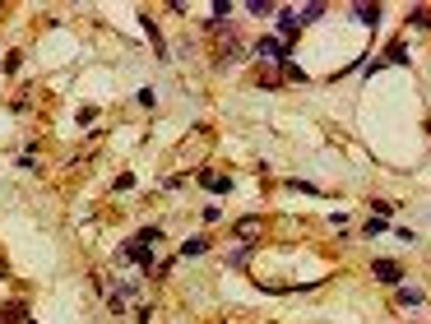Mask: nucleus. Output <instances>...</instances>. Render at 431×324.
<instances>
[{"label":"nucleus","instance_id":"3","mask_svg":"<svg viewBox=\"0 0 431 324\" xmlns=\"http://www.w3.org/2000/svg\"><path fill=\"white\" fill-rule=\"evenodd\" d=\"M371 273H375V283H385V287H404V264H394V260H375Z\"/></svg>","mask_w":431,"mask_h":324},{"label":"nucleus","instance_id":"17","mask_svg":"<svg viewBox=\"0 0 431 324\" xmlns=\"http://www.w3.org/2000/svg\"><path fill=\"white\" fill-rule=\"evenodd\" d=\"M288 190H297V195H320V186H311V181H288Z\"/></svg>","mask_w":431,"mask_h":324},{"label":"nucleus","instance_id":"12","mask_svg":"<svg viewBox=\"0 0 431 324\" xmlns=\"http://www.w3.org/2000/svg\"><path fill=\"white\" fill-rule=\"evenodd\" d=\"M135 241H139V246H158V241H162V227H158V223H149L144 232H135Z\"/></svg>","mask_w":431,"mask_h":324},{"label":"nucleus","instance_id":"23","mask_svg":"<svg viewBox=\"0 0 431 324\" xmlns=\"http://www.w3.org/2000/svg\"><path fill=\"white\" fill-rule=\"evenodd\" d=\"M28 324H33V320H28Z\"/></svg>","mask_w":431,"mask_h":324},{"label":"nucleus","instance_id":"15","mask_svg":"<svg viewBox=\"0 0 431 324\" xmlns=\"http://www.w3.org/2000/svg\"><path fill=\"white\" fill-rule=\"evenodd\" d=\"M232 10H241V5H232V0H214V23H218V19H227Z\"/></svg>","mask_w":431,"mask_h":324},{"label":"nucleus","instance_id":"19","mask_svg":"<svg viewBox=\"0 0 431 324\" xmlns=\"http://www.w3.org/2000/svg\"><path fill=\"white\" fill-rule=\"evenodd\" d=\"M204 250H209V241H186V246H181V255H204Z\"/></svg>","mask_w":431,"mask_h":324},{"label":"nucleus","instance_id":"16","mask_svg":"<svg viewBox=\"0 0 431 324\" xmlns=\"http://www.w3.org/2000/svg\"><path fill=\"white\" fill-rule=\"evenodd\" d=\"M380 232H390V227H385V218H367V227H362V236H380Z\"/></svg>","mask_w":431,"mask_h":324},{"label":"nucleus","instance_id":"2","mask_svg":"<svg viewBox=\"0 0 431 324\" xmlns=\"http://www.w3.org/2000/svg\"><path fill=\"white\" fill-rule=\"evenodd\" d=\"M121 255H125V260H130L135 269L153 273V246H139V241H125V246H121Z\"/></svg>","mask_w":431,"mask_h":324},{"label":"nucleus","instance_id":"11","mask_svg":"<svg viewBox=\"0 0 431 324\" xmlns=\"http://www.w3.org/2000/svg\"><path fill=\"white\" fill-rule=\"evenodd\" d=\"M19 320H28V306L10 301V306H5V315H0V324H19Z\"/></svg>","mask_w":431,"mask_h":324},{"label":"nucleus","instance_id":"13","mask_svg":"<svg viewBox=\"0 0 431 324\" xmlns=\"http://www.w3.org/2000/svg\"><path fill=\"white\" fill-rule=\"evenodd\" d=\"M297 14H301V23H315L320 14H325V5H320V0H311V5H301Z\"/></svg>","mask_w":431,"mask_h":324},{"label":"nucleus","instance_id":"8","mask_svg":"<svg viewBox=\"0 0 431 324\" xmlns=\"http://www.w3.org/2000/svg\"><path fill=\"white\" fill-rule=\"evenodd\" d=\"M199 186H204V190H214V195H227V190H232V181H227V176H214V172H199Z\"/></svg>","mask_w":431,"mask_h":324},{"label":"nucleus","instance_id":"22","mask_svg":"<svg viewBox=\"0 0 431 324\" xmlns=\"http://www.w3.org/2000/svg\"><path fill=\"white\" fill-rule=\"evenodd\" d=\"M0 278H10V269H5V264H0Z\"/></svg>","mask_w":431,"mask_h":324},{"label":"nucleus","instance_id":"20","mask_svg":"<svg viewBox=\"0 0 431 324\" xmlns=\"http://www.w3.org/2000/svg\"><path fill=\"white\" fill-rule=\"evenodd\" d=\"M431 14H427V5H412V14H408V23H427Z\"/></svg>","mask_w":431,"mask_h":324},{"label":"nucleus","instance_id":"5","mask_svg":"<svg viewBox=\"0 0 431 324\" xmlns=\"http://www.w3.org/2000/svg\"><path fill=\"white\" fill-rule=\"evenodd\" d=\"M353 10V19L357 23H367V28H375L380 23V5H367V0H357V5H348Z\"/></svg>","mask_w":431,"mask_h":324},{"label":"nucleus","instance_id":"1","mask_svg":"<svg viewBox=\"0 0 431 324\" xmlns=\"http://www.w3.org/2000/svg\"><path fill=\"white\" fill-rule=\"evenodd\" d=\"M255 60H269V65H288L293 60V47L283 38H260L255 42Z\"/></svg>","mask_w":431,"mask_h":324},{"label":"nucleus","instance_id":"4","mask_svg":"<svg viewBox=\"0 0 431 324\" xmlns=\"http://www.w3.org/2000/svg\"><path fill=\"white\" fill-rule=\"evenodd\" d=\"M130 301H135V283H116L112 292H107V310H112V315H121Z\"/></svg>","mask_w":431,"mask_h":324},{"label":"nucleus","instance_id":"9","mask_svg":"<svg viewBox=\"0 0 431 324\" xmlns=\"http://www.w3.org/2000/svg\"><path fill=\"white\" fill-rule=\"evenodd\" d=\"M278 33H288V38H297V33H301V14H293V10H283V14H278Z\"/></svg>","mask_w":431,"mask_h":324},{"label":"nucleus","instance_id":"10","mask_svg":"<svg viewBox=\"0 0 431 324\" xmlns=\"http://www.w3.org/2000/svg\"><path fill=\"white\" fill-rule=\"evenodd\" d=\"M232 236H236V241H255V236H260V218H241Z\"/></svg>","mask_w":431,"mask_h":324},{"label":"nucleus","instance_id":"14","mask_svg":"<svg viewBox=\"0 0 431 324\" xmlns=\"http://www.w3.org/2000/svg\"><path fill=\"white\" fill-rule=\"evenodd\" d=\"M399 306H422V292H417V287H399Z\"/></svg>","mask_w":431,"mask_h":324},{"label":"nucleus","instance_id":"7","mask_svg":"<svg viewBox=\"0 0 431 324\" xmlns=\"http://www.w3.org/2000/svg\"><path fill=\"white\" fill-rule=\"evenodd\" d=\"M139 23H144V33L153 38V51H158V60H167V42H162V33H158V23L149 19V14H139Z\"/></svg>","mask_w":431,"mask_h":324},{"label":"nucleus","instance_id":"18","mask_svg":"<svg viewBox=\"0 0 431 324\" xmlns=\"http://www.w3.org/2000/svg\"><path fill=\"white\" fill-rule=\"evenodd\" d=\"M135 324H153V306H149V301H139V310H135Z\"/></svg>","mask_w":431,"mask_h":324},{"label":"nucleus","instance_id":"6","mask_svg":"<svg viewBox=\"0 0 431 324\" xmlns=\"http://www.w3.org/2000/svg\"><path fill=\"white\" fill-rule=\"evenodd\" d=\"M241 10H246V14H255V19H274L283 5H274V0H246Z\"/></svg>","mask_w":431,"mask_h":324},{"label":"nucleus","instance_id":"21","mask_svg":"<svg viewBox=\"0 0 431 324\" xmlns=\"http://www.w3.org/2000/svg\"><path fill=\"white\" fill-rule=\"evenodd\" d=\"M246 260H251V246H241V250H232V269H241V264H246Z\"/></svg>","mask_w":431,"mask_h":324}]
</instances>
